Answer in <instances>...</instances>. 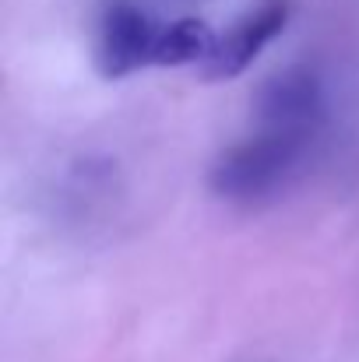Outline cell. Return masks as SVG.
I'll use <instances>...</instances> for the list:
<instances>
[{"label": "cell", "mask_w": 359, "mask_h": 362, "mask_svg": "<svg viewBox=\"0 0 359 362\" xmlns=\"http://www.w3.org/2000/svg\"><path fill=\"white\" fill-rule=\"evenodd\" d=\"M310 144V134L257 127L215 158V165L208 169V187L229 204H261L275 197L285 180L303 165Z\"/></svg>", "instance_id": "cell-1"}, {"label": "cell", "mask_w": 359, "mask_h": 362, "mask_svg": "<svg viewBox=\"0 0 359 362\" xmlns=\"http://www.w3.org/2000/svg\"><path fill=\"white\" fill-rule=\"evenodd\" d=\"M159 21L141 0H106L96 25V71L106 81L137 74L155 57Z\"/></svg>", "instance_id": "cell-2"}, {"label": "cell", "mask_w": 359, "mask_h": 362, "mask_svg": "<svg viewBox=\"0 0 359 362\" xmlns=\"http://www.w3.org/2000/svg\"><path fill=\"white\" fill-rule=\"evenodd\" d=\"M253 117H257V127L317 137L321 123L328 117L321 78L310 67L275 71L253 95Z\"/></svg>", "instance_id": "cell-3"}, {"label": "cell", "mask_w": 359, "mask_h": 362, "mask_svg": "<svg viewBox=\"0 0 359 362\" xmlns=\"http://www.w3.org/2000/svg\"><path fill=\"white\" fill-rule=\"evenodd\" d=\"M292 18V4L289 0H261L253 4L243 18H237L229 28L219 32V42L208 57V64L201 67L205 81H233L239 74L250 71V64L285 32Z\"/></svg>", "instance_id": "cell-4"}, {"label": "cell", "mask_w": 359, "mask_h": 362, "mask_svg": "<svg viewBox=\"0 0 359 362\" xmlns=\"http://www.w3.org/2000/svg\"><path fill=\"white\" fill-rule=\"evenodd\" d=\"M219 42V32L201 18H173L159 28L155 39V67H187V64H208L212 49Z\"/></svg>", "instance_id": "cell-5"}]
</instances>
